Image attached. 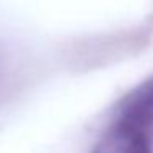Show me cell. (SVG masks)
<instances>
[{
  "label": "cell",
  "instance_id": "1",
  "mask_svg": "<svg viewBox=\"0 0 153 153\" xmlns=\"http://www.w3.org/2000/svg\"><path fill=\"white\" fill-rule=\"evenodd\" d=\"M115 125L138 130L148 137L153 128V79L140 84L123 97L117 110Z\"/></svg>",
  "mask_w": 153,
  "mask_h": 153
},
{
  "label": "cell",
  "instance_id": "2",
  "mask_svg": "<svg viewBox=\"0 0 153 153\" xmlns=\"http://www.w3.org/2000/svg\"><path fill=\"white\" fill-rule=\"evenodd\" d=\"M92 153H152V148L145 133L114 123Z\"/></svg>",
  "mask_w": 153,
  "mask_h": 153
}]
</instances>
